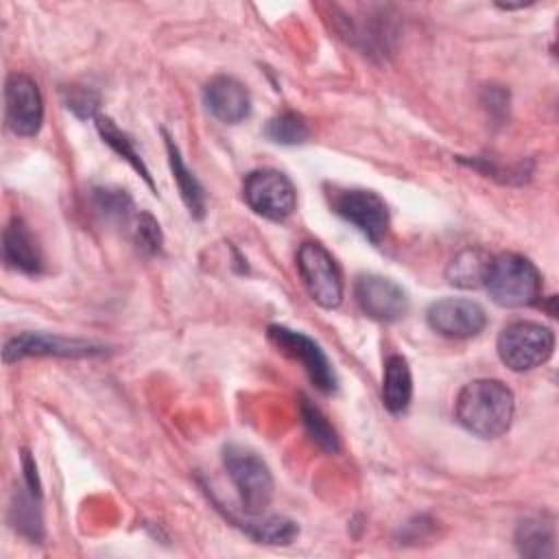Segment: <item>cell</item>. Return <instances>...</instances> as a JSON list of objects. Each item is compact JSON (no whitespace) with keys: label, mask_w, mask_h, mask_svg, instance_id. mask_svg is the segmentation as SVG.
Masks as SVG:
<instances>
[{"label":"cell","mask_w":559,"mask_h":559,"mask_svg":"<svg viewBox=\"0 0 559 559\" xmlns=\"http://www.w3.org/2000/svg\"><path fill=\"white\" fill-rule=\"evenodd\" d=\"M515 397L513 391L493 378H478L467 382L454 402L456 421L480 439H498L513 421Z\"/></svg>","instance_id":"cell-1"},{"label":"cell","mask_w":559,"mask_h":559,"mask_svg":"<svg viewBox=\"0 0 559 559\" xmlns=\"http://www.w3.org/2000/svg\"><path fill=\"white\" fill-rule=\"evenodd\" d=\"M483 286L498 306L524 308L539 301L542 273L520 253H500L491 255Z\"/></svg>","instance_id":"cell-2"},{"label":"cell","mask_w":559,"mask_h":559,"mask_svg":"<svg viewBox=\"0 0 559 559\" xmlns=\"http://www.w3.org/2000/svg\"><path fill=\"white\" fill-rule=\"evenodd\" d=\"M223 465L236 487L242 511L247 515H262L275 493V483L269 465L253 450L238 443H229L223 448Z\"/></svg>","instance_id":"cell-3"},{"label":"cell","mask_w":559,"mask_h":559,"mask_svg":"<svg viewBox=\"0 0 559 559\" xmlns=\"http://www.w3.org/2000/svg\"><path fill=\"white\" fill-rule=\"evenodd\" d=\"M496 352L511 371H531L552 356L555 332L537 321H513L498 334Z\"/></svg>","instance_id":"cell-4"},{"label":"cell","mask_w":559,"mask_h":559,"mask_svg":"<svg viewBox=\"0 0 559 559\" xmlns=\"http://www.w3.org/2000/svg\"><path fill=\"white\" fill-rule=\"evenodd\" d=\"M242 199L258 216L275 223L286 221L297 210L293 181L275 168L251 170L242 181Z\"/></svg>","instance_id":"cell-5"},{"label":"cell","mask_w":559,"mask_h":559,"mask_svg":"<svg viewBox=\"0 0 559 559\" xmlns=\"http://www.w3.org/2000/svg\"><path fill=\"white\" fill-rule=\"evenodd\" d=\"M299 277L312 297L325 310H334L343 301V275L332 253L319 242H304L297 251Z\"/></svg>","instance_id":"cell-6"},{"label":"cell","mask_w":559,"mask_h":559,"mask_svg":"<svg viewBox=\"0 0 559 559\" xmlns=\"http://www.w3.org/2000/svg\"><path fill=\"white\" fill-rule=\"evenodd\" d=\"M332 210L352 227H356L369 242L380 245L389 229V207L384 199L365 188L336 190L330 199Z\"/></svg>","instance_id":"cell-7"},{"label":"cell","mask_w":559,"mask_h":559,"mask_svg":"<svg viewBox=\"0 0 559 559\" xmlns=\"http://www.w3.org/2000/svg\"><path fill=\"white\" fill-rule=\"evenodd\" d=\"M269 341L288 358L297 360L304 371L308 373L310 382L321 391V393H334L338 386L336 373L325 356V352L319 347V343H314L310 336H306L304 332L290 330L286 325H269L266 330Z\"/></svg>","instance_id":"cell-8"},{"label":"cell","mask_w":559,"mask_h":559,"mask_svg":"<svg viewBox=\"0 0 559 559\" xmlns=\"http://www.w3.org/2000/svg\"><path fill=\"white\" fill-rule=\"evenodd\" d=\"M105 354V347L92 341L66 338L50 332H22L7 338L2 347L4 362H15L28 356H57V358H92Z\"/></svg>","instance_id":"cell-9"},{"label":"cell","mask_w":559,"mask_h":559,"mask_svg":"<svg viewBox=\"0 0 559 559\" xmlns=\"http://www.w3.org/2000/svg\"><path fill=\"white\" fill-rule=\"evenodd\" d=\"M4 118L7 127L22 138H31L44 122V98L37 83L22 72H13L4 81Z\"/></svg>","instance_id":"cell-10"},{"label":"cell","mask_w":559,"mask_h":559,"mask_svg":"<svg viewBox=\"0 0 559 559\" xmlns=\"http://www.w3.org/2000/svg\"><path fill=\"white\" fill-rule=\"evenodd\" d=\"M354 299L369 319L393 323L408 312L406 290L382 275H360L354 284Z\"/></svg>","instance_id":"cell-11"},{"label":"cell","mask_w":559,"mask_h":559,"mask_svg":"<svg viewBox=\"0 0 559 559\" xmlns=\"http://www.w3.org/2000/svg\"><path fill=\"white\" fill-rule=\"evenodd\" d=\"M426 321L430 330L445 338H472L485 330L487 314L485 308L472 299L445 297L430 304Z\"/></svg>","instance_id":"cell-12"},{"label":"cell","mask_w":559,"mask_h":559,"mask_svg":"<svg viewBox=\"0 0 559 559\" xmlns=\"http://www.w3.org/2000/svg\"><path fill=\"white\" fill-rule=\"evenodd\" d=\"M205 109L225 124H238L251 114V94L234 76L218 74L203 87Z\"/></svg>","instance_id":"cell-13"},{"label":"cell","mask_w":559,"mask_h":559,"mask_svg":"<svg viewBox=\"0 0 559 559\" xmlns=\"http://www.w3.org/2000/svg\"><path fill=\"white\" fill-rule=\"evenodd\" d=\"M2 260L9 269L24 275H37L44 269L37 238L20 216H13L2 231Z\"/></svg>","instance_id":"cell-14"},{"label":"cell","mask_w":559,"mask_h":559,"mask_svg":"<svg viewBox=\"0 0 559 559\" xmlns=\"http://www.w3.org/2000/svg\"><path fill=\"white\" fill-rule=\"evenodd\" d=\"M413 400V376L408 360L400 354H391L384 360L382 373V404L389 413L402 415Z\"/></svg>","instance_id":"cell-15"},{"label":"cell","mask_w":559,"mask_h":559,"mask_svg":"<svg viewBox=\"0 0 559 559\" xmlns=\"http://www.w3.org/2000/svg\"><path fill=\"white\" fill-rule=\"evenodd\" d=\"M11 524L31 542H39L44 537L41 487H33L22 480V487L15 491L11 502Z\"/></svg>","instance_id":"cell-16"},{"label":"cell","mask_w":559,"mask_h":559,"mask_svg":"<svg viewBox=\"0 0 559 559\" xmlns=\"http://www.w3.org/2000/svg\"><path fill=\"white\" fill-rule=\"evenodd\" d=\"M515 546L522 557H555V520L548 515H531L515 528Z\"/></svg>","instance_id":"cell-17"},{"label":"cell","mask_w":559,"mask_h":559,"mask_svg":"<svg viewBox=\"0 0 559 559\" xmlns=\"http://www.w3.org/2000/svg\"><path fill=\"white\" fill-rule=\"evenodd\" d=\"M164 140H166V153H168V164H170V173L173 179L179 188V194L190 212L192 218H203L205 216V190L201 186V181L194 177V173L183 164L181 153L175 144V140L164 131Z\"/></svg>","instance_id":"cell-18"},{"label":"cell","mask_w":559,"mask_h":559,"mask_svg":"<svg viewBox=\"0 0 559 559\" xmlns=\"http://www.w3.org/2000/svg\"><path fill=\"white\" fill-rule=\"evenodd\" d=\"M489 262L491 255L485 249H463L450 260L445 269V280L456 288H480L485 284Z\"/></svg>","instance_id":"cell-19"},{"label":"cell","mask_w":559,"mask_h":559,"mask_svg":"<svg viewBox=\"0 0 559 559\" xmlns=\"http://www.w3.org/2000/svg\"><path fill=\"white\" fill-rule=\"evenodd\" d=\"M240 528L258 544H271V546H286L299 535L297 522L284 518V515H249V520L240 522Z\"/></svg>","instance_id":"cell-20"},{"label":"cell","mask_w":559,"mask_h":559,"mask_svg":"<svg viewBox=\"0 0 559 559\" xmlns=\"http://www.w3.org/2000/svg\"><path fill=\"white\" fill-rule=\"evenodd\" d=\"M96 120V129H98V133H100V138H103V142L105 144H109L122 159H127L129 164H131V168L133 170H138L140 173V177L155 190V186H153V177H151V173H148V168H146V164L142 162V157H140V153L135 151V144H133V140L122 131V129H118L116 127V122L109 118V116H96L94 118Z\"/></svg>","instance_id":"cell-21"},{"label":"cell","mask_w":559,"mask_h":559,"mask_svg":"<svg viewBox=\"0 0 559 559\" xmlns=\"http://www.w3.org/2000/svg\"><path fill=\"white\" fill-rule=\"evenodd\" d=\"M264 135L273 144L295 146V144H304L310 138V127H308V122H306V118L301 114H297V111H282V114L273 116L266 122Z\"/></svg>","instance_id":"cell-22"},{"label":"cell","mask_w":559,"mask_h":559,"mask_svg":"<svg viewBox=\"0 0 559 559\" xmlns=\"http://www.w3.org/2000/svg\"><path fill=\"white\" fill-rule=\"evenodd\" d=\"M299 415H301V424L308 432V437L328 454H336L338 452V435L336 430L330 426V421L325 419V415L308 400L301 397L299 402Z\"/></svg>","instance_id":"cell-23"},{"label":"cell","mask_w":559,"mask_h":559,"mask_svg":"<svg viewBox=\"0 0 559 559\" xmlns=\"http://www.w3.org/2000/svg\"><path fill=\"white\" fill-rule=\"evenodd\" d=\"M94 205L105 218L116 221V223H127L129 218H135L133 201L124 190L96 188L94 190Z\"/></svg>","instance_id":"cell-24"},{"label":"cell","mask_w":559,"mask_h":559,"mask_svg":"<svg viewBox=\"0 0 559 559\" xmlns=\"http://www.w3.org/2000/svg\"><path fill=\"white\" fill-rule=\"evenodd\" d=\"M131 231H133V238H135V245L153 255V253H159L162 249V229H159V223L148 214V212H140L135 214L133 218V225H131Z\"/></svg>","instance_id":"cell-25"},{"label":"cell","mask_w":559,"mask_h":559,"mask_svg":"<svg viewBox=\"0 0 559 559\" xmlns=\"http://www.w3.org/2000/svg\"><path fill=\"white\" fill-rule=\"evenodd\" d=\"M63 103L70 111H74L79 118H96V109H98V96L96 92H92L90 87H66L63 90Z\"/></svg>","instance_id":"cell-26"}]
</instances>
